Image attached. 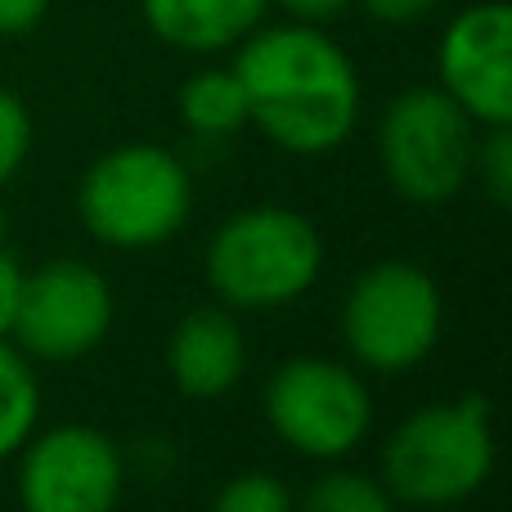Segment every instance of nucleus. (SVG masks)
Returning a JSON list of instances; mask_svg holds the SVG:
<instances>
[{
    "mask_svg": "<svg viewBox=\"0 0 512 512\" xmlns=\"http://www.w3.org/2000/svg\"><path fill=\"white\" fill-rule=\"evenodd\" d=\"M270 0H140V14L162 45L185 54H216L256 32Z\"/></svg>",
    "mask_w": 512,
    "mask_h": 512,
    "instance_id": "12",
    "label": "nucleus"
},
{
    "mask_svg": "<svg viewBox=\"0 0 512 512\" xmlns=\"http://www.w3.org/2000/svg\"><path fill=\"white\" fill-rule=\"evenodd\" d=\"M5 230H9V221H5V207H0V243H5Z\"/></svg>",
    "mask_w": 512,
    "mask_h": 512,
    "instance_id": "23",
    "label": "nucleus"
},
{
    "mask_svg": "<svg viewBox=\"0 0 512 512\" xmlns=\"http://www.w3.org/2000/svg\"><path fill=\"white\" fill-rule=\"evenodd\" d=\"M113 328V288L86 261H50L23 274L14 337L36 360H81Z\"/></svg>",
    "mask_w": 512,
    "mask_h": 512,
    "instance_id": "8",
    "label": "nucleus"
},
{
    "mask_svg": "<svg viewBox=\"0 0 512 512\" xmlns=\"http://www.w3.org/2000/svg\"><path fill=\"white\" fill-rule=\"evenodd\" d=\"M50 0H0V36H23L45 18Z\"/></svg>",
    "mask_w": 512,
    "mask_h": 512,
    "instance_id": "22",
    "label": "nucleus"
},
{
    "mask_svg": "<svg viewBox=\"0 0 512 512\" xmlns=\"http://www.w3.org/2000/svg\"><path fill=\"white\" fill-rule=\"evenodd\" d=\"M324 265V243L288 207H248L207 243V283L225 306L274 310L297 301Z\"/></svg>",
    "mask_w": 512,
    "mask_h": 512,
    "instance_id": "3",
    "label": "nucleus"
},
{
    "mask_svg": "<svg viewBox=\"0 0 512 512\" xmlns=\"http://www.w3.org/2000/svg\"><path fill=\"white\" fill-rule=\"evenodd\" d=\"M297 512H396V499L360 472H328L306 490Z\"/></svg>",
    "mask_w": 512,
    "mask_h": 512,
    "instance_id": "15",
    "label": "nucleus"
},
{
    "mask_svg": "<svg viewBox=\"0 0 512 512\" xmlns=\"http://www.w3.org/2000/svg\"><path fill=\"white\" fill-rule=\"evenodd\" d=\"M369 18L378 23H391V27H405V23H418V18L436 14L445 0H355Z\"/></svg>",
    "mask_w": 512,
    "mask_h": 512,
    "instance_id": "19",
    "label": "nucleus"
},
{
    "mask_svg": "<svg viewBox=\"0 0 512 512\" xmlns=\"http://www.w3.org/2000/svg\"><path fill=\"white\" fill-rule=\"evenodd\" d=\"M243 364H248V346L234 324V315L216 306L189 310L167 342V369L185 396L194 400H216L225 391L239 387Z\"/></svg>",
    "mask_w": 512,
    "mask_h": 512,
    "instance_id": "11",
    "label": "nucleus"
},
{
    "mask_svg": "<svg viewBox=\"0 0 512 512\" xmlns=\"http://www.w3.org/2000/svg\"><path fill=\"white\" fill-rule=\"evenodd\" d=\"M265 414L292 450L310 459H342L369 436L373 396L355 369L301 355L274 369L265 387Z\"/></svg>",
    "mask_w": 512,
    "mask_h": 512,
    "instance_id": "7",
    "label": "nucleus"
},
{
    "mask_svg": "<svg viewBox=\"0 0 512 512\" xmlns=\"http://www.w3.org/2000/svg\"><path fill=\"white\" fill-rule=\"evenodd\" d=\"M234 72L248 122L288 153H328L360 122V72L315 23L256 27L239 41Z\"/></svg>",
    "mask_w": 512,
    "mask_h": 512,
    "instance_id": "1",
    "label": "nucleus"
},
{
    "mask_svg": "<svg viewBox=\"0 0 512 512\" xmlns=\"http://www.w3.org/2000/svg\"><path fill=\"white\" fill-rule=\"evenodd\" d=\"M18 292H23V265L0 248V337L14 333V315H18Z\"/></svg>",
    "mask_w": 512,
    "mask_h": 512,
    "instance_id": "20",
    "label": "nucleus"
},
{
    "mask_svg": "<svg viewBox=\"0 0 512 512\" xmlns=\"http://www.w3.org/2000/svg\"><path fill=\"white\" fill-rule=\"evenodd\" d=\"M472 167L481 171V185H486L490 203L508 207L512 203V131L508 126H490L486 144H477V162Z\"/></svg>",
    "mask_w": 512,
    "mask_h": 512,
    "instance_id": "18",
    "label": "nucleus"
},
{
    "mask_svg": "<svg viewBox=\"0 0 512 512\" xmlns=\"http://www.w3.org/2000/svg\"><path fill=\"white\" fill-rule=\"evenodd\" d=\"M23 512H113L122 499V454L95 427H54L23 445Z\"/></svg>",
    "mask_w": 512,
    "mask_h": 512,
    "instance_id": "9",
    "label": "nucleus"
},
{
    "mask_svg": "<svg viewBox=\"0 0 512 512\" xmlns=\"http://www.w3.org/2000/svg\"><path fill=\"white\" fill-rule=\"evenodd\" d=\"M495 468L490 405L463 396L454 405H427L391 432L382 450V477L391 499L418 508H450L472 499Z\"/></svg>",
    "mask_w": 512,
    "mask_h": 512,
    "instance_id": "2",
    "label": "nucleus"
},
{
    "mask_svg": "<svg viewBox=\"0 0 512 512\" xmlns=\"http://www.w3.org/2000/svg\"><path fill=\"white\" fill-rule=\"evenodd\" d=\"M180 122L194 135H234L248 126V95L234 68H203L180 86Z\"/></svg>",
    "mask_w": 512,
    "mask_h": 512,
    "instance_id": "13",
    "label": "nucleus"
},
{
    "mask_svg": "<svg viewBox=\"0 0 512 512\" xmlns=\"http://www.w3.org/2000/svg\"><path fill=\"white\" fill-rule=\"evenodd\" d=\"M189 171L171 149L122 144L81 180V221L99 243L122 252L158 248L189 221Z\"/></svg>",
    "mask_w": 512,
    "mask_h": 512,
    "instance_id": "4",
    "label": "nucleus"
},
{
    "mask_svg": "<svg viewBox=\"0 0 512 512\" xmlns=\"http://www.w3.org/2000/svg\"><path fill=\"white\" fill-rule=\"evenodd\" d=\"M342 333L364 369L405 373L441 342V288L423 265L382 261L351 283Z\"/></svg>",
    "mask_w": 512,
    "mask_h": 512,
    "instance_id": "6",
    "label": "nucleus"
},
{
    "mask_svg": "<svg viewBox=\"0 0 512 512\" xmlns=\"http://www.w3.org/2000/svg\"><path fill=\"white\" fill-rule=\"evenodd\" d=\"M36 414H41V382H36L32 364L23 351L0 337V459L18 454L36 432Z\"/></svg>",
    "mask_w": 512,
    "mask_h": 512,
    "instance_id": "14",
    "label": "nucleus"
},
{
    "mask_svg": "<svg viewBox=\"0 0 512 512\" xmlns=\"http://www.w3.org/2000/svg\"><path fill=\"white\" fill-rule=\"evenodd\" d=\"M212 512H297L288 486L270 472H243L221 495L212 499Z\"/></svg>",
    "mask_w": 512,
    "mask_h": 512,
    "instance_id": "16",
    "label": "nucleus"
},
{
    "mask_svg": "<svg viewBox=\"0 0 512 512\" xmlns=\"http://www.w3.org/2000/svg\"><path fill=\"white\" fill-rule=\"evenodd\" d=\"M441 90L481 126H512V9L477 0L459 9L436 45Z\"/></svg>",
    "mask_w": 512,
    "mask_h": 512,
    "instance_id": "10",
    "label": "nucleus"
},
{
    "mask_svg": "<svg viewBox=\"0 0 512 512\" xmlns=\"http://www.w3.org/2000/svg\"><path fill=\"white\" fill-rule=\"evenodd\" d=\"M27 153H32V113L14 90L0 86V185L18 176Z\"/></svg>",
    "mask_w": 512,
    "mask_h": 512,
    "instance_id": "17",
    "label": "nucleus"
},
{
    "mask_svg": "<svg viewBox=\"0 0 512 512\" xmlns=\"http://www.w3.org/2000/svg\"><path fill=\"white\" fill-rule=\"evenodd\" d=\"M378 153L391 189L418 207H441L468 185L477 162L472 117L441 86H414L387 104Z\"/></svg>",
    "mask_w": 512,
    "mask_h": 512,
    "instance_id": "5",
    "label": "nucleus"
},
{
    "mask_svg": "<svg viewBox=\"0 0 512 512\" xmlns=\"http://www.w3.org/2000/svg\"><path fill=\"white\" fill-rule=\"evenodd\" d=\"M270 5H279L283 14L292 18V23H315V27H324L328 18H342L346 9L355 5V0H270Z\"/></svg>",
    "mask_w": 512,
    "mask_h": 512,
    "instance_id": "21",
    "label": "nucleus"
}]
</instances>
